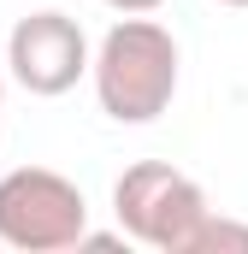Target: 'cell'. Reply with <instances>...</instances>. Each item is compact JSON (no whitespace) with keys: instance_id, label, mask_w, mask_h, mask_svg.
I'll return each mask as SVG.
<instances>
[{"instance_id":"cell-2","label":"cell","mask_w":248,"mask_h":254,"mask_svg":"<svg viewBox=\"0 0 248 254\" xmlns=\"http://www.w3.org/2000/svg\"><path fill=\"white\" fill-rule=\"evenodd\" d=\"M113 213H119V231L130 243L160 249V254H189L195 231L207 225L213 207L189 172L166 166V160H136L113 184Z\"/></svg>"},{"instance_id":"cell-6","label":"cell","mask_w":248,"mask_h":254,"mask_svg":"<svg viewBox=\"0 0 248 254\" xmlns=\"http://www.w3.org/2000/svg\"><path fill=\"white\" fill-rule=\"evenodd\" d=\"M113 12H154V6H166V0H107Z\"/></svg>"},{"instance_id":"cell-5","label":"cell","mask_w":248,"mask_h":254,"mask_svg":"<svg viewBox=\"0 0 248 254\" xmlns=\"http://www.w3.org/2000/svg\"><path fill=\"white\" fill-rule=\"evenodd\" d=\"M225 249L248 254V225H237V219H225V213H207V225L195 231V243H189V254H225Z\"/></svg>"},{"instance_id":"cell-8","label":"cell","mask_w":248,"mask_h":254,"mask_svg":"<svg viewBox=\"0 0 248 254\" xmlns=\"http://www.w3.org/2000/svg\"><path fill=\"white\" fill-rule=\"evenodd\" d=\"M219 6H248V0H219Z\"/></svg>"},{"instance_id":"cell-4","label":"cell","mask_w":248,"mask_h":254,"mask_svg":"<svg viewBox=\"0 0 248 254\" xmlns=\"http://www.w3.org/2000/svg\"><path fill=\"white\" fill-rule=\"evenodd\" d=\"M6 65H12L18 89H30V95H65V89H77V77L95 60H89V36H83L77 18H65V12H30L6 36Z\"/></svg>"},{"instance_id":"cell-3","label":"cell","mask_w":248,"mask_h":254,"mask_svg":"<svg viewBox=\"0 0 248 254\" xmlns=\"http://www.w3.org/2000/svg\"><path fill=\"white\" fill-rule=\"evenodd\" d=\"M89 237V201L54 166H18L0 178V243L18 254H60Z\"/></svg>"},{"instance_id":"cell-1","label":"cell","mask_w":248,"mask_h":254,"mask_svg":"<svg viewBox=\"0 0 248 254\" xmlns=\"http://www.w3.org/2000/svg\"><path fill=\"white\" fill-rule=\"evenodd\" d=\"M95 101L119 125H154L178 95V42L166 24L124 12L95 48Z\"/></svg>"},{"instance_id":"cell-7","label":"cell","mask_w":248,"mask_h":254,"mask_svg":"<svg viewBox=\"0 0 248 254\" xmlns=\"http://www.w3.org/2000/svg\"><path fill=\"white\" fill-rule=\"evenodd\" d=\"M0 107H6V77H0Z\"/></svg>"}]
</instances>
